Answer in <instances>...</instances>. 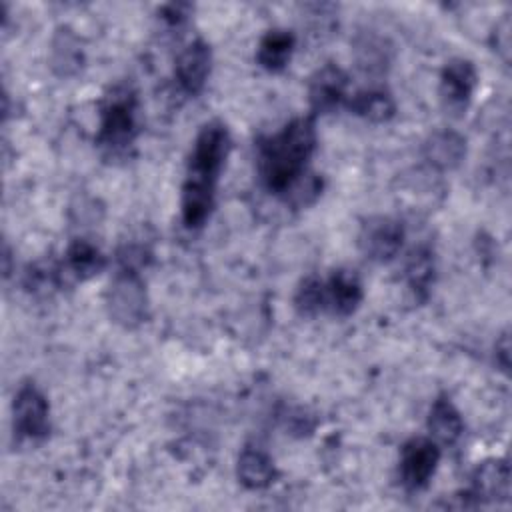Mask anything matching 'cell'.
I'll use <instances>...</instances> for the list:
<instances>
[{"label":"cell","instance_id":"6da1fadb","mask_svg":"<svg viewBox=\"0 0 512 512\" xmlns=\"http://www.w3.org/2000/svg\"><path fill=\"white\" fill-rule=\"evenodd\" d=\"M230 148L232 138L224 122L210 120L198 130L188 156L180 198V212L186 228L198 230L210 218L216 198V184Z\"/></svg>","mask_w":512,"mask_h":512},{"label":"cell","instance_id":"7a4b0ae2","mask_svg":"<svg viewBox=\"0 0 512 512\" xmlns=\"http://www.w3.org/2000/svg\"><path fill=\"white\" fill-rule=\"evenodd\" d=\"M316 150L314 116H298L256 146V168L262 186L284 196L304 174Z\"/></svg>","mask_w":512,"mask_h":512},{"label":"cell","instance_id":"3957f363","mask_svg":"<svg viewBox=\"0 0 512 512\" xmlns=\"http://www.w3.org/2000/svg\"><path fill=\"white\" fill-rule=\"evenodd\" d=\"M138 136V98L130 86H114L102 100L96 142L108 152H124Z\"/></svg>","mask_w":512,"mask_h":512},{"label":"cell","instance_id":"277c9868","mask_svg":"<svg viewBox=\"0 0 512 512\" xmlns=\"http://www.w3.org/2000/svg\"><path fill=\"white\" fill-rule=\"evenodd\" d=\"M106 312L122 328H136L148 318L146 284L138 270L118 268L104 292Z\"/></svg>","mask_w":512,"mask_h":512},{"label":"cell","instance_id":"5b68a950","mask_svg":"<svg viewBox=\"0 0 512 512\" xmlns=\"http://www.w3.org/2000/svg\"><path fill=\"white\" fill-rule=\"evenodd\" d=\"M14 434L22 440H44L50 432V404L34 382H24L12 402Z\"/></svg>","mask_w":512,"mask_h":512},{"label":"cell","instance_id":"8992f818","mask_svg":"<svg viewBox=\"0 0 512 512\" xmlns=\"http://www.w3.org/2000/svg\"><path fill=\"white\" fill-rule=\"evenodd\" d=\"M440 446L430 436H414L404 442L398 460V476L406 490L428 486L440 464Z\"/></svg>","mask_w":512,"mask_h":512},{"label":"cell","instance_id":"52a82bcc","mask_svg":"<svg viewBox=\"0 0 512 512\" xmlns=\"http://www.w3.org/2000/svg\"><path fill=\"white\" fill-rule=\"evenodd\" d=\"M404 242V226L392 216H372L358 232L360 252L378 264L390 262L398 256Z\"/></svg>","mask_w":512,"mask_h":512},{"label":"cell","instance_id":"ba28073f","mask_svg":"<svg viewBox=\"0 0 512 512\" xmlns=\"http://www.w3.org/2000/svg\"><path fill=\"white\" fill-rule=\"evenodd\" d=\"M478 86V72L472 60L452 58L444 64L440 72V100L442 106L452 114H462L472 102Z\"/></svg>","mask_w":512,"mask_h":512},{"label":"cell","instance_id":"9c48e42d","mask_svg":"<svg viewBox=\"0 0 512 512\" xmlns=\"http://www.w3.org/2000/svg\"><path fill=\"white\" fill-rule=\"evenodd\" d=\"M312 114H330L348 102V74L334 62L322 64L308 82Z\"/></svg>","mask_w":512,"mask_h":512},{"label":"cell","instance_id":"30bf717a","mask_svg":"<svg viewBox=\"0 0 512 512\" xmlns=\"http://www.w3.org/2000/svg\"><path fill=\"white\" fill-rule=\"evenodd\" d=\"M212 70V50L202 38L192 40L176 58L174 80L186 96H196L204 90Z\"/></svg>","mask_w":512,"mask_h":512},{"label":"cell","instance_id":"8fae6325","mask_svg":"<svg viewBox=\"0 0 512 512\" xmlns=\"http://www.w3.org/2000/svg\"><path fill=\"white\" fill-rule=\"evenodd\" d=\"M482 502H506L510 496V466L504 458H488L480 462L472 474V488L466 494Z\"/></svg>","mask_w":512,"mask_h":512},{"label":"cell","instance_id":"7c38bea8","mask_svg":"<svg viewBox=\"0 0 512 512\" xmlns=\"http://www.w3.org/2000/svg\"><path fill=\"white\" fill-rule=\"evenodd\" d=\"M466 152V138L452 128H440L432 132L422 144V158L430 168L438 172L458 168L466 158Z\"/></svg>","mask_w":512,"mask_h":512},{"label":"cell","instance_id":"4fadbf2b","mask_svg":"<svg viewBox=\"0 0 512 512\" xmlns=\"http://www.w3.org/2000/svg\"><path fill=\"white\" fill-rule=\"evenodd\" d=\"M326 286V310L346 318L354 314L364 298L360 276L350 268H338L324 280Z\"/></svg>","mask_w":512,"mask_h":512},{"label":"cell","instance_id":"5bb4252c","mask_svg":"<svg viewBox=\"0 0 512 512\" xmlns=\"http://www.w3.org/2000/svg\"><path fill=\"white\" fill-rule=\"evenodd\" d=\"M236 476L244 488L264 490V488L272 486V482L278 476V470L274 466L272 456L264 448L248 444L238 454Z\"/></svg>","mask_w":512,"mask_h":512},{"label":"cell","instance_id":"9a60e30c","mask_svg":"<svg viewBox=\"0 0 512 512\" xmlns=\"http://www.w3.org/2000/svg\"><path fill=\"white\" fill-rule=\"evenodd\" d=\"M434 278H436L434 250L428 244H418L408 252V258L404 262L406 286L416 300L424 302L430 296Z\"/></svg>","mask_w":512,"mask_h":512},{"label":"cell","instance_id":"2e32d148","mask_svg":"<svg viewBox=\"0 0 512 512\" xmlns=\"http://www.w3.org/2000/svg\"><path fill=\"white\" fill-rule=\"evenodd\" d=\"M106 268L104 252L86 238H74L64 252V272L74 280H90Z\"/></svg>","mask_w":512,"mask_h":512},{"label":"cell","instance_id":"e0dca14e","mask_svg":"<svg viewBox=\"0 0 512 512\" xmlns=\"http://www.w3.org/2000/svg\"><path fill=\"white\" fill-rule=\"evenodd\" d=\"M430 438L438 444H456L464 432V420L448 396H438L426 420Z\"/></svg>","mask_w":512,"mask_h":512},{"label":"cell","instance_id":"ac0fdd59","mask_svg":"<svg viewBox=\"0 0 512 512\" xmlns=\"http://www.w3.org/2000/svg\"><path fill=\"white\" fill-rule=\"evenodd\" d=\"M296 36L284 28L268 30L256 46V62L268 72H282L294 52Z\"/></svg>","mask_w":512,"mask_h":512},{"label":"cell","instance_id":"d6986e66","mask_svg":"<svg viewBox=\"0 0 512 512\" xmlns=\"http://www.w3.org/2000/svg\"><path fill=\"white\" fill-rule=\"evenodd\" d=\"M354 58L364 74L380 76L392 62V44L374 32L360 34L354 42Z\"/></svg>","mask_w":512,"mask_h":512},{"label":"cell","instance_id":"ffe728a7","mask_svg":"<svg viewBox=\"0 0 512 512\" xmlns=\"http://www.w3.org/2000/svg\"><path fill=\"white\" fill-rule=\"evenodd\" d=\"M348 110L368 122L380 124L388 122L396 114V102L392 94L384 88H364L358 90L348 102Z\"/></svg>","mask_w":512,"mask_h":512},{"label":"cell","instance_id":"44dd1931","mask_svg":"<svg viewBox=\"0 0 512 512\" xmlns=\"http://www.w3.org/2000/svg\"><path fill=\"white\" fill-rule=\"evenodd\" d=\"M84 64V52L76 34L68 28H58L52 38L50 66L58 76H74Z\"/></svg>","mask_w":512,"mask_h":512},{"label":"cell","instance_id":"7402d4cb","mask_svg":"<svg viewBox=\"0 0 512 512\" xmlns=\"http://www.w3.org/2000/svg\"><path fill=\"white\" fill-rule=\"evenodd\" d=\"M294 308L300 316L312 318L326 310V286L324 280L316 274H310L300 280L294 292Z\"/></svg>","mask_w":512,"mask_h":512},{"label":"cell","instance_id":"603a6c76","mask_svg":"<svg viewBox=\"0 0 512 512\" xmlns=\"http://www.w3.org/2000/svg\"><path fill=\"white\" fill-rule=\"evenodd\" d=\"M62 268L50 262H34L24 272V288L32 294H48L60 286Z\"/></svg>","mask_w":512,"mask_h":512},{"label":"cell","instance_id":"cb8c5ba5","mask_svg":"<svg viewBox=\"0 0 512 512\" xmlns=\"http://www.w3.org/2000/svg\"><path fill=\"white\" fill-rule=\"evenodd\" d=\"M322 192V180L316 176V174H304L286 194L284 198L290 200L294 206L302 208V206H308L312 204Z\"/></svg>","mask_w":512,"mask_h":512},{"label":"cell","instance_id":"d4e9b609","mask_svg":"<svg viewBox=\"0 0 512 512\" xmlns=\"http://www.w3.org/2000/svg\"><path fill=\"white\" fill-rule=\"evenodd\" d=\"M192 10H194V6L188 2H170L158 10V16L166 26L178 28L192 16Z\"/></svg>","mask_w":512,"mask_h":512},{"label":"cell","instance_id":"484cf974","mask_svg":"<svg viewBox=\"0 0 512 512\" xmlns=\"http://www.w3.org/2000/svg\"><path fill=\"white\" fill-rule=\"evenodd\" d=\"M496 364L508 372L510 366V340L508 334H502V338L496 342Z\"/></svg>","mask_w":512,"mask_h":512}]
</instances>
